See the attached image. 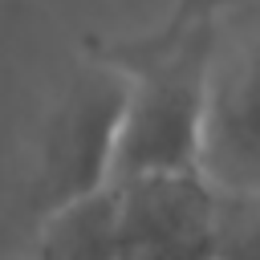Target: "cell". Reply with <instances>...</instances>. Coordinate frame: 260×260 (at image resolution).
<instances>
[{
  "instance_id": "7",
  "label": "cell",
  "mask_w": 260,
  "mask_h": 260,
  "mask_svg": "<svg viewBox=\"0 0 260 260\" xmlns=\"http://www.w3.org/2000/svg\"><path fill=\"white\" fill-rule=\"evenodd\" d=\"M244 4H256V0H175L158 28H187V24L219 20V16H228V12L244 8Z\"/></svg>"
},
{
  "instance_id": "3",
  "label": "cell",
  "mask_w": 260,
  "mask_h": 260,
  "mask_svg": "<svg viewBox=\"0 0 260 260\" xmlns=\"http://www.w3.org/2000/svg\"><path fill=\"white\" fill-rule=\"evenodd\" d=\"M203 171L223 191H260V0L219 16Z\"/></svg>"
},
{
  "instance_id": "2",
  "label": "cell",
  "mask_w": 260,
  "mask_h": 260,
  "mask_svg": "<svg viewBox=\"0 0 260 260\" xmlns=\"http://www.w3.org/2000/svg\"><path fill=\"white\" fill-rule=\"evenodd\" d=\"M126 93V69L93 53V61L81 65L61 89V98L49 106L37 126L32 162L24 179V207L32 223L65 203L114 187Z\"/></svg>"
},
{
  "instance_id": "4",
  "label": "cell",
  "mask_w": 260,
  "mask_h": 260,
  "mask_svg": "<svg viewBox=\"0 0 260 260\" xmlns=\"http://www.w3.org/2000/svg\"><path fill=\"white\" fill-rule=\"evenodd\" d=\"M122 260H219L223 187L207 171H150L114 183Z\"/></svg>"
},
{
  "instance_id": "5",
  "label": "cell",
  "mask_w": 260,
  "mask_h": 260,
  "mask_svg": "<svg viewBox=\"0 0 260 260\" xmlns=\"http://www.w3.org/2000/svg\"><path fill=\"white\" fill-rule=\"evenodd\" d=\"M28 260H122L114 187L65 203L45 219H37Z\"/></svg>"
},
{
  "instance_id": "1",
  "label": "cell",
  "mask_w": 260,
  "mask_h": 260,
  "mask_svg": "<svg viewBox=\"0 0 260 260\" xmlns=\"http://www.w3.org/2000/svg\"><path fill=\"white\" fill-rule=\"evenodd\" d=\"M215 32L219 20H203L93 49L130 77L114 183L150 171H203Z\"/></svg>"
},
{
  "instance_id": "6",
  "label": "cell",
  "mask_w": 260,
  "mask_h": 260,
  "mask_svg": "<svg viewBox=\"0 0 260 260\" xmlns=\"http://www.w3.org/2000/svg\"><path fill=\"white\" fill-rule=\"evenodd\" d=\"M219 260H260V191H223Z\"/></svg>"
}]
</instances>
